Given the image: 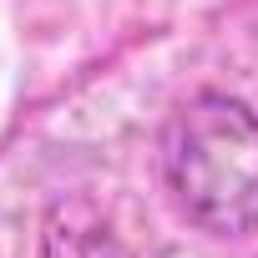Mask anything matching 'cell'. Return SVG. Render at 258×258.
<instances>
[{
  "label": "cell",
  "instance_id": "cell-1",
  "mask_svg": "<svg viewBox=\"0 0 258 258\" xmlns=\"http://www.w3.org/2000/svg\"><path fill=\"white\" fill-rule=\"evenodd\" d=\"M162 172L172 203L203 233H258V111L223 91L182 101L162 132Z\"/></svg>",
  "mask_w": 258,
  "mask_h": 258
},
{
  "label": "cell",
  "instance_id": "cell-2",
  "mask_svg": "<svg viewBox=\"0 0 258 258\" xmlns=\"http://www.w3.org/2000/svg\"><path fill=\"white\" fill-rule=\"evenodd\" d=\"M46 258H126V248L111 238V228L91 213V208H56L46 218V238H41Z\"/></svg>",
  "mask_w": 258,
  "mask_h": 258
}]
</instances>
